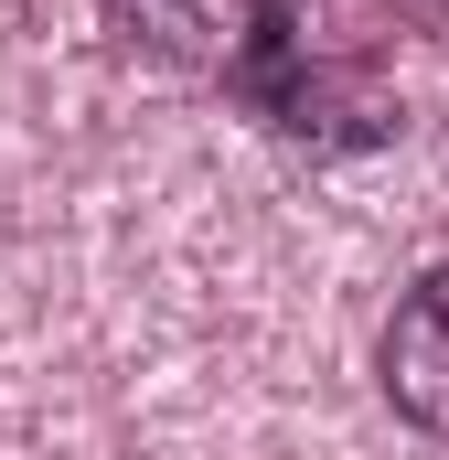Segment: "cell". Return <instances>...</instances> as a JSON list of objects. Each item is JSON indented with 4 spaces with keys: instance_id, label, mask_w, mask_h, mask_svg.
Listing matches in <instances>:
<instances>
[{
    "instance_id": "obj_1",
    "label": "cell",
    "mask_w": 449,
    "mask_h": 460,
    "mask_svg": "<svg viewBox=\"0 0 449 460\" xmlns=\"http://www.w3.org/2000/svg\"><path fill=\"white\" fill-rule=\"evenodd\" d=\"M108 22H118V43H139L182 75H224L235 97L311 43L300 0H108Z\"/></svg>"
},
{
    "instance_id": "obj_2",
    "label": "cell",
    "mask_w": 449,
    "mask_h": 460,
    "mask_svg": "<svg viewBox=\"0 0 449 460\" xmlns=\"http://www.w3.org/2000/svg\"><path fill=\"white\" fill-rule=\"evenodd\" d=\"M385 396H396V418L449 439V268H428L385 322Z\"/></svg>"
}]
</instances>
